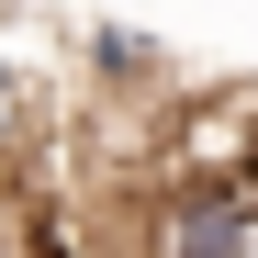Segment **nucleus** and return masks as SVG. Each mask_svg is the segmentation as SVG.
I'll return each mask as SVG.
<instances>
[{
	"label": "nucleus",
	"mask_w": 258,
	"mask_h": 258,
	"mask_svg": "<svg viewBox=\"0 0 258 258\" xmlns=\"http://www.w3.org/2000/svg\"><path fill=\"white\" fill-rule=\"evenodd\" d=\"M90 68L123 90V79H157V45H146V34H90Z\"/></svg>",
	"instance_id": "1"
}]
</instances>
